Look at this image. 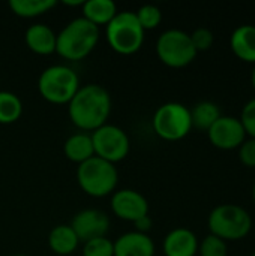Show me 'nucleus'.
<instances>
[{"label":"nucleus","instance_id":"1","mask_svg":"<svg viewBox=\"0 0 255 256\" xmlns=\"http://www.w3.org/2000/svg\"><path fill=\"white\" fill-rule=\"evenodd\" d=\"M111 114V96L99 84L80 87L68 104V116L74 126L83 132H95L107 124Z\"/></svg>","mask_w":255,"mask_h":256},{"label":"nucleus","instance_id":"2","mask_svg":"<svg viewBox=\"0 0 255 256\" xmlns=\"http://www.w3.org/2000/svg\"><path fill=\"white\" fill-rule=\"evenodd\" d=\"M99 42V28L87 20L75 18L68 22L57 34L56 52L69 62L86 58Z\"/></svg>","mask_w":255,"mask_h":256},{"label":"nucleus","instance_id":"3","mask_svg":"<svg viewBox=\"0 0 255 256\" xmlns=\"http://www.w3.org/2000/svg\"><path fill=\"white\" fill-rule=\"evenodd\" d=\"M210 234L227 242L243 240L252 230L251 214L240 206L222 204L215 207L207 219Z\"/></svg>","mask_w":255,"mask_h":256},{"label":"nucleus","instance_id":"4","mask_svg":"<svg viewBox=\"0 0 255 256\" xmlns=\"http://www.w3.org/2000/svg\"><path fill=\"white\" fill-rule=\"evenodd\" d=\"M80 88L77 72L63 64H54L42 70L38 78V92L44 100L53 105H68Z\"/></svg>","mask_w":255,"mask_h":256},{"label":"nucleus","instance_id":"5","mask_svg":"<svg viewBox=\"0 0 255 256\" xmlns=\"http://www.w3.org/2000/svg\"><path fill=\"white\" fill-rule=\"evenodd\" d=\"M105 27L107 42L117 54L132 56L141 50L146 32L141 28L134 12H117V15Z\"/></svg>","mask_w":255,"mask_h":256},{"label":"nucleus","instance_id":"6","mask_svg":"<svg viewBox=\"0 0 255 256\" xmlns=\"http://www.w3.org/2000/svg\"><path fill=\"white\" fill-rule=\"evenodd\" d=\"M77 180L86 195L104 198L114 192L119 182V172L116 165L93 156L92 159L78 165Z\"/></svg>","mask_w":255,"mask_h":256},{"label":"nucleus","instance_id":"7","mask_svg":"<svg viewBox=\"0 0 255 256\" xmlns=\"http://www.w3.org/2000/svg\"><path fill=\"white\" fill-rule=\"evenodd\" d=\"M155 134L164 141H180L192 129L191 110L177 102L161 105L152 120Z\"/></svg>","mask_w":255,"mask_h":256},{"label":"nucleus","instance_id":"8","mask_svg":"<svg viewBox=\"0 0 255 256\" xmlns=\"http://www.w3.org/2000/svg\"><path fill=\"white\" fill-rule=\"evenodd\" d=\"M156 54L159 60L173 69H182L189 66L195 57L197 51L192 45L191 36L177 28L164 32L156 40Z\"/></svg>","mask_w":255,"mask_h":256},{"label":"nucleus","instance_id":"9","mask_svg":"<svg viewBox=\"0 0 255 256\" xmlns=\"http://www.w3.org/2000/svg\"><path fill=\"white\" fill-rule=\"evenodd\" d=\"M95 156L113 165L123 160L131 150V142L123 129L114 124H104L92 132Z\"/></svg>","mask_w":255,"mask_h":256},{"label":"nucleus","instance_id":"10","mask_svg":"<svg viewBox=\"0 0 255 256\" xmlns=\"http://www.w3.org/2000/svg\"><path fill=\"white\" fill-rule=\"evenodd\" d=\"M209 141L219 150H236L246 141V132L239 118L221 116V118L207 130Z\"/></svg>","mask_w":255,"mask_h":256},{"label":"nucleus","instance_id":"11","mask_svg":"<svg viewBox=\"0 0 255 256\" xmlns=\"http://www.w3.org/2000/svg\"><path fill=\"white\" fill-rule=\"evenodd\" d=\"M111 212L116 218L135 224L138 219L149 214V202L140 192L122 189L111 196Z\"/></svg>","mask_w":255,"mask_h":256},{"label":"nucleus","instance_id":"12","mask_svg":"<svg viewBox=\"0 0 255 256\" xmlns=\"http://www.w3.org/2000/svg\"><path fill=\"white\" fill-rule=\"evenodd\" d=\"M71 228L74 230L80 242L87 243L90 240L107 236L110 230V219L101 210L87 208L75 214L71 222Z\"/></svg>","mask_w":255,"mask_h":256},{"label":"nucleus","instance_id":"13","mask_svg":"<svg viewBox=\"0 0 255 256\" xmlns=\"http://www.w3.org/2000/svg\"><path fill=\"white\" fill-rule=\"evenodd\" d=\"M114 256H155V243L137 231L120 236L114 243Z\"/></svg>","mask_w":255,"mask_h":256},{"label":"nucleus","instance_id":"14","mask_svg":"<svg viewBox=\"0 0 255 256\" xmlns=\"http://www.w3.org/2000/svg\"><path fill=\"white\" fill-rule=\"evenodd\" d=\"M162 249L165 256H195L198 254V240L191 230L176 228L167 234Z\"/></svg>","mask_w":255,"mask_h":256},{"label":"nucleus","instance_id":"15","mask_svg":"<svg viewBox=\"0 0 255 256\" xmlns=\"http://www.w3.org/2000/svg\"><path fill=\"white\" fill-rule=\"evenodd\" d=\"M27 48L38 56H50L56 52L57 34L45 24H32L24 33Z\"/></svg>","mask_w":255,"mask_h":256},{"label":"nucleus","instance_id":"16","mask_svg":"<svg viewBox=\"0 0 255 256\" xmlns=\"http://www.w3.org/2000/svg\"><path fill=\"white\" fill-rule=\"evenodd\" d=\"M230 48L233 54L243 63L255 64V26H239L230 38Z\"/></svg>","mask_w":255,"mask_h":256},{"label":"nucleus","instance_id":"17","mask_svg":"<svg viewBox=\"0 0 255 256\" xmlns=\"http://www.w3.org/2000/svg\"><path fill=\"white\" fill-rule=\"evenodd\" d=\"M63 152H65V156L68 158V160L78 164V165L84 164L86 160H89L95 156L92 136L86 132L71 135L65 141Z\"/></svg>","mask_w":255,"mask_h":256},{"label":"nucleus","instance_id":"18","mask_svg":"<svg viewBox=\"0 0 255 256\" xmlns=\"http://www.w3.org/2000/svg\"><path fill=\"white\" fill-rule=\"evenodd\" d=\"M80 244L78 237L75 236L71 225H59L51 230L48 234V246L53 254L59 256L72 255Z\"/></svg>","mask_w":255,"mask_h":256},{"label":"nucleus","instance_id":"19","mask_svg":"<svg viewBox=\"0 0 255 256\" xmlns=\"http://www.w3.org/2000/svg\"><path fill=\"white\" fill-rule=\"evenodd\" d=\"M81 12L84 20L99 28V26H107L117 15V6L113 0H87Z\"/></svg>","mask_w":255,"mask_h":256},{"label":"nucleus","instance_id":"20","mask_svg":"<svg viewBox=\"0 0 255 256\" xmlns=\"http://www.w3.org/2000/svg\"><path fill=\"white\" fill-rule=\"evenodd\" d=\"M9 9L20 18H36L50 12L57 2L56 0H9Z\"/></svg>","mask_w":255,"mask_h":256},{"label":"nucleus","instance_id":"21","mask_svg":"<svg viewBox=\"0 0 255 256\" xmlns=\"http://www.w3.org/2000/svg\"><path fill=\"white\" fill-rule=\"evenodd\" d=\"M221 110L216 104L213 102H200L191 110V120H192V128L207 132L219 118H221Z\"/></svg>","mask_w":255,"mask_h":256},{"label":"nucleus","instance_id":"22","mask_svg":"<svg viewBox=\"0 0 255 256\" xmlns=\"http://www.w3.org/2000/svg\"><path fill=\"white\" fill-rule=\"evenodd\" d=\"M23 116L20 98L11 92H0V124H12Z\"/></svg>","mask_w":255,"mask_h":256},{"label":"nucleus","instance_id":"23","mask_svg":"<svg viewBox=\"0 0 255 256\" xmlns=\"http://www.w3.org/2000/svg\"><path fill=\"white\" fill-rule=\"evenodd\" d=\"M134 14H135L137 21L140 22V26L144 32L155 30L162 21L161 9L158 6H153V4H144Z\"/></svg>","mask_w":255,"mask_h":256},{"label":"nucleus","instance_id":"24","mask_svg":"<svg viewBox=\"0 0 255 256\" xmlns=\"http://www.w3.org/2000/svg\"><path fill=\"white\" fill-rule=\"evenodd\" d=\"M83 256H114V244L107 238H95L84 243Z\"/></svg>","mask_w":255,"mask_h":256},{"label":"nucleus","instance_id":"25","mask_svg":"<svg viewBox=\"0 0 255 256\" xmlns=\"http://www.w3.org/2000/svg\"><path fill=\"white\" fill-rule=\"evenodd\" d=\"M200 256H227V243L215 236H207L198 244Z\"/></svg>","mask_w":255,"mask_h":256},{"label":"nucleus","instance_id":"26","mask_svg":"<svg viewBox=\"0 0 255 256\" xmlns=\"http://www.w3.org/2000/svg\"><path fill=\"white\" fill-rule=\"evenodd\" d=\"M191 36V40H192V45L195 48L197 52H203V51H207L212 48L213 42H215V36L213 33L209 30V28H197L194 33L189 34Z\"/></svg>","mask_w":255,"mask_h":256},{"label":"nucleus","instance_id":"27","mask_svg":"<svg viewBox=\"0 0 255 256\" xmlns=\"http://www.w3.org/2000/svg\"><path fill=\"white\" fill-rule=\"evenodd\" d=\"M239 120L246 132V136L255 138V98L243 106Z\"/></svg>","mask_w":255,"mask_h":256},{"label":"nucleus","instance_id":"28","mask_svg":"<svg viewBox=\"0 0 255 256\" xmlns=\"http://www.w3.org/2000/svg\"><path fill=\"white\" fill-rule=\"evenodd\" d=\"M239 158H240V162L245 166L255 168V138L246 140L239 147Z\"/></svg>","mask_w":255,"mask_h":256},{"label":"nucleus","instance_id":"29","mask_svg":"<svg viewBox=\"0 0 255 256\" xmlns=\"http://www.w3.org/2000/svg\"><path fill=\"white\" fill-rule=\"evenodd\" d=\"M135 231L137 232H141V234H147L150 230H152V225H153V222H152V219H150V216L147 214V216H144V218H141V219H138L135 224Z\"/></svg>","mask_w":255,"mask_h":256},{"label":"nucleus","instance_id":"30","mask_svg":"<svg viewBox=\"0 0 255 256\" xmlns=\"http://www.w3.org/2000/svg\"><path fill=\"white\" fill-rule=\"evenodd\" d=\"M84 2H86V0H75V2H69V0H65V2H62V3H63L65 6H74V8H75V6H81V8H83Z\"/></svg>","mask_w":255,"mask_h":256},{"label":"nucleus","instance_id":"31","mask_svg":"<svg viewBox=\"0 0 255 256\" xmlns=\"http://www.w3.org/2000/svg\"><path fill=\"white\" fill-rule=\"evenodd\" d=\"M252 87H254V90H255V64H254V70H252Z\"/></svg>","mask_w":255,"mask_h":256},{"label":"nucleus","instance_id":"32","mask_svg":"<svg viewBox=\"0 0 255 256\" xmlns=\"http://www.w3.org/2000/svg\"><path fill=\"white\" fill-rule=\"evenodd\" d=\"M252 200H254V204H255V184H254V188H252Z\"/></svg>","mask_w":255,"mask_h":256},{"label":"nucleus","instance_id":"33","mask_svg":"<svg viewBox=\"0 0 255 256\" xmlns=\"http://www.w3.org/2000/svg\"><path fill=\"white\" fill-rule=\"evenodd\" d=\"M14 256H26V255H14Z\"/></svg>","mask_w":255,"mask_h":256},{"label":"nucleus","instance_id":"34","mask_svg":"<svg viewBox=\"0 0 255 256\" xmlns=\"http://www.w3.org/2000/svg\"><path fill=\"white\" fill-rule=\"evenodd\" d=\"M252 256H255V252H254V254H252Z\"/></svg>","mask_w":255,"mask_h":256}]
</instances>
